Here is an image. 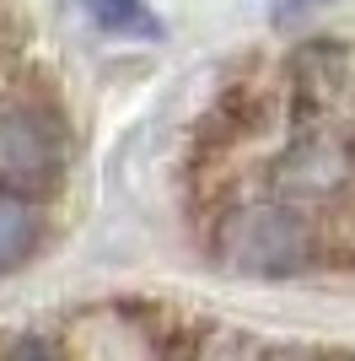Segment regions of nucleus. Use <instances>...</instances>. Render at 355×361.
Returning <instances> with one entry per match:
<instances>
[{
	"instance_id": "obj_3",
	"label": "nucleus",
	"mask_w": 355,
	"mask_h": 361,
	"mask_svg": "<svg viewBox=\"0 0 355 361\" xmlns=\"http://www.w3.org/2000/svg\"><path fill=\"white\" fill-rule=\"evenodd\" d=\"M87 11L97 16L103 32H118V38H156V16L146 11V0H87Z\"/></svg>"
},
{
	"instance_id": "obj_1",
	"label": "nucleus",
	"mask_w": 355,
	"mask_h": 361,
	"mask_svg": "<svg viewBox=\"0 0 355 361\" xmlns=\"http://www.w3.org/2000/svg\"><path fill=\"white\" fill-rule=\"evenodd\" d=\"M301 226H296V216L285 211H237L232 221H226L221 232V254L232 259V264H248V270H285V264H296L301 259Z\"/></svg>"
},
{
	"instance_id": "obj_4",
	"label": "nucleus",
	"mask_w": 355,
	"mask_h": 361,
	"mask_svg": "<svg viewBox=\"0 0 355 361\" xmlns=\"http://www.w3.org/2000/svg\"><path fill=\"white\" fill-rule=\"evenodd\" d=\"M6 361H65L54 345H44V340H16L11 350H6Z\"/></svg>"
},
{
	"instance_id": "obj_2",
	"label": "nucleus",
	"mask_w": 355,
	"mask_h": 361,
	"mask_svg": "<svg viewBox=\"0 0 355 361\" xmlns=\"http://www.w3.org/2000/svg\"><path fill=\"white\" fill-rule=\"evenodd\" d=\"M38 248V211H32V200L11 195V189H0V275L22 270Z\"/></svg>"
},
{
	"instance_id": "obj_5",
	"label": "nucleus",
	"mask_w": 355,
	"mask_h": 361,
	"mask_svg": "<svg viewBox=\"0 0 355 361\" xmlns=\"http://www.w3.org/2000/svg\"><path fill=\"white\" fill-rule=\"evenodd\" d=\"M285 6H312V0H285Z\"/></svg>"
}]
</instances>
